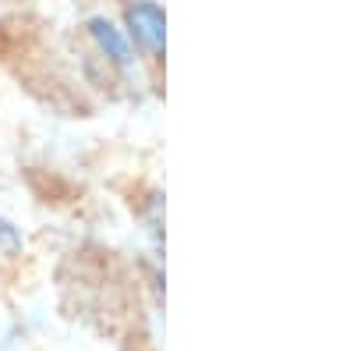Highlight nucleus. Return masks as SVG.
<instances>
[{"label": "nucleus", "mask_w": 354, "mask_h": 351, "mask_svg": "<svg viewBox=\"0 0 354 351\" xmlns=\"http://www.w3.org/2000/svg\"><path fill=\"white\" fill-rule=\"evenodd\" d=\"M124 33H128L131 46H138L149 61H163L167 18L156 0H131L124 8Z\"/></svg>", "instance_id": "obj_1"}, {"label": "nucleus", "mask_w": 354, "mask_h": 351, "mask_svg": "<svg viewBox=\"0 0 354 351\" xmlns=\"http://www.w3.org/2000/svg\"><path fill=\"white\" fill-rule=\"evenodd\" d=\"M85 33H88L93 46L103 53V61L110 68H117L121 75H131L135 71V46H131L124 28H117L106 15H93V18L85 21Z\"/></svg>", "instance_id": "obj_2"}, {"label": "nucleus", "mask_w": 354, "mask_h": 351, "mask_svg": "<svg viewBox=\"0 0 354 351\" xmlns=\"http://www.w3.org/2000/svg\"><path fill=\"white\" fill-rule=\"evenodd\" d=\"M0 242H4V252H18V249H21L18 227H15L11 220H4V217H0Z\"/></svg>", "instance_id": "obj_3"}]
</instances>
